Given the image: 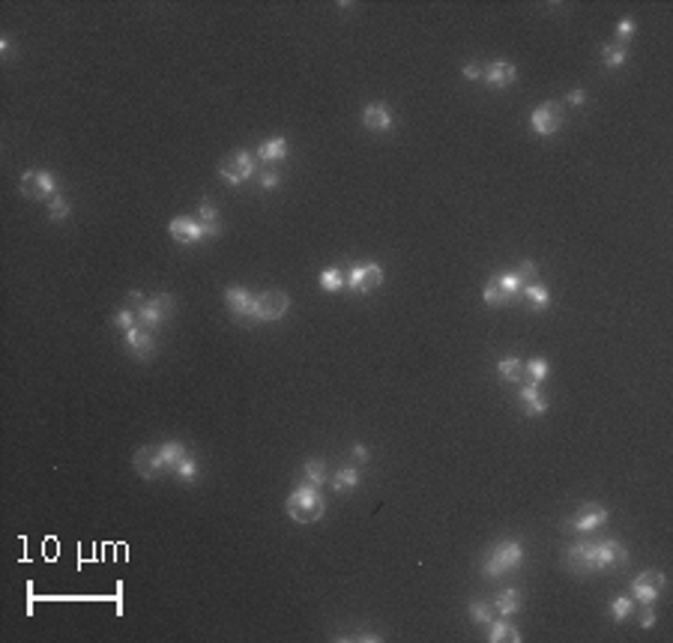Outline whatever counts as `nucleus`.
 <instances>
[{"label": "nucleus", "mask_w": 673, "mask_h": 643, "mask_svg": "<svg viewBox=\"0 0 673 643\" xmlns=\"http://www.w3.org/2000/svg\"><path fill=\"white\" fill-rule=\"evenodd\" d=\"M518 401H521V407H524L527 416H542V413H548V398L538 392L536 383H524L521 392H518Z\"/></svg>", "instance_id": "nucleus-18"}, {"label": "nucleus", "mask_w": 673, "mask_h": 643, "mask_svg": "<svg viewBox=\"0 0 673 643\" xmlns=\"http://www.w3.org/2000/svg\"><path fill=\"white\" fill-rule=\"evenodd\" d=\"M482 69H485L482 63H467V66H464V78H470V81H476V78H482Z\"/></svg>", "instance_id": "nucleus-42"}, {"label": "nucleus", "mask_w": 673, "mask_h": 643, "mask_svg": "<svg viewBox=\"0 0 673 643\" xmlns=\"http://www.w3.org/2000/svg\"><path fill=\"white\" fill-rule=\"evenodd\" d=\"M290 308V297L285 290H266L261 297H254V308H251V324H273V320H281Z\"/></svg>", "instance_id": "nucleus-4"}, {"label": "nucleus", "mask_w": 673, "mask_h": 643, "mask_svg": "<svg viewBox=\"0 0 673 643\" xmlns=\"http://www.w3.org/2000/svg\"><path fill=\"white\" fill-rule=\"evenodd\" d=\"M344 278H347V288L354 293H371L374 288H380L383 270H380V263H366V266H354Z\"/></svg>", "instance_id": "nucleus-11"}, {"label": "nucleus", "mask_w": 673, "mask_h": 643, "mask_svg": "<svg viewBox=\"0 0 673 643\" xmlns=\"http://www.w3.org/2000/svg\"><path fill=\"white\" fill-rule=\"evenodd\" d=\"M548 371H550V368H548L545 359H530V363H527V380L538 386V383L548 377Z\"/></svg>", "instance_id": "nucleus-34"}, {"label": "nucleus", "mask_w": 673, "mask_h": 643, "mask_svg": "<svg viewBox=\"0 0 673 643\" xmlns=\"http://www.w3.org/2000/svg\"><path fill=\"white\" fill-rule=\"evenodd\" d=\"M482 300H485V305H488V308H500V305L515 302V300H511V293H509V290L500 285V278H497V275L488 281V285H485Z\"/></svg>", "instance_id": "nucleus-20"}, {"label": "nucleus", "mask_w": 673, "mask_h": 643, "mask_svg": "<svg viewBox=\"0 0 673 643\" xmlns=\"http://www.w3.org/2000/svg\"><path fill=\"white\" fill-rule=\"evenodd\" d=\"M628 60V51H626V45H616V42H611V45H604L601 48V63L608 66V69H616V66H623Z\"/></svg>", "instance_id": "nucleus-27"}, {"label": "nucleus", "mask_w": 673, "mask_h": 643, "mask_svg": "<svg viewBox=\"0 0 673 643\" xmlns=\"http://www.w3.org/2000/svg\"><path fill=\"white\" fill-rule=\"evenodd\" d=\"M604 520H608V508L599 506V503H584L575 512V518L569 520V527H565V530H572V533H592V530H599Z\"/></svg>", "instance_id": "nucleus-12"}, {"label": "nucleus", "mask_w": 673, "mask_h": 643, "mask_svg": "<svg viewBox=\"0 0 673 643\" xmlns=\"http://www.w3.org/2000/svg\"><path fill=\"white\" fill-rule=\"evenodd\" d=\"M174 473H177L183 482H195L198 479V461L188 458V455H183V458L177 461V467H174Z\"/></svg>", "instance_id": "nucleus-32"}, {"label": "nucleus", "mask_w": 673, "mask_h": 643, "mask_svg": "<svg viewBox=\"0 0 673 643\" xmlns=\"http://www.w3.org/2000/svg\"><path fill=\"white\" fill-rule=\"evenodd\" d=\"M362 123L368 132H389L392 129V108L383 102H368L362 111Z\"/></svg>", "instance_id": "nucleus-17"}, {"label": "nucleus", "mask_w": 673, "mask_h": 643, "mask_svg": "<svg viewBox=\"0 0 673 643\" xmlns=\"http://www.w3.org/2000/svg\"><path fill=\"white\" fill-rule=\"evenodd\" d=\"M631 610H635V601L626 598V596H619V598L611 601V616H613L616 622H626L628 616H631Z\"/></svg>", "instance_id": "nucleus-31"}, {"label": "nucleus", "mask_w": 673, "mask_h": 643, "mask_svg": "<svg viewBox=\"0 0 673 643\" xmlns=\"http://www.w3.org/2000/svg\"><path fill=\"white\" fill-rule=\"evenodd\" d=\"M470 620L476 625H488L494 620V605H488V601H470Z\"/></svg>", "instance_id": "nucleus-30"}, {"label": "nucleus", "mask_w": 673, "mask_h": 643, "mask_svg": "<svg viewBox=\"0 0 673 643\" xmlns=\"http://www.w3.org/2000/svg\"><path fill=\"white\" fill-rule=\"evenodd\" d=\"M174 297H168V293H156V297L150 300H141L138 308H135V317H138V326L144 329H159L162 326V320H165L171 312H174Z\"/></svg>", "instance_id": "nucleus-5"}, {"label": "nucleus", "mask_w": 673, "mask_h": 643, "mask_svg": "<svg viewBox=\"0 0 673 643\" xmlns=\"http://www.w3.org/2000/svg\"><path fill=\"white\" fill-rule=\"evenodd\" d=\"M494 610L500 613V616L518 613V610H521V589L509 586V589H503V593H497V598H494Z\"/></svg>", "instance_id": "nucleus-21"}, {"label": "nucleus", "mask_w": 673, "mask_h": 643, "mask_svg": "<svg viewBox=\"0 0 673 643\" xmlns=\"http://www.w3.org/2000/svg\"><path fill=\"white\" fill-rule=\"evenodd\" d=\"M631 33H635V21H631V18H623V21L616 24V45H628Z\"/></svg>", "instance_id": "nucleus-37"}, {"label": "nucleus", "mask_w": 673, "mask_h": 643, "mask_svg": "<svg viewBox=\"0 0 673 643\" xmlns=\"http://www.w3.org/2000/svg\"><path fill=\"white\" fill-rule=\"evenodd\" d=\"M135 470H138V476L141 479H156L159 473H165V464H162V458H159V446H144V449H138L135 452Z\"/></svg>", "instance_id": "nucleus-15"}, {"label": "nucleus", "mask_w": 673, "mask_h": 643, "mask_svg": "<svg viewBox=\"0 0 673 643\" xmlns=\"http://www.w3.org/2000/svg\"><path fill=\"white\" fill-rule=\"evenodd\" d=\"M530 126H533L536 135H542V138L557 135L560 126H562V105L560 102H542L530 114Z\"/></svg>", "instance_id": "nucleus-9"}, {"label": "nucleus", "mask_w": 673, "mask_h": 643, "mask_svg": "<svg viewBox=\"0 0 673 643\" xmlns=\"http://www.w3.org/2000/svg\"><path fill=\"white\" fill-rule=\"evenodd\" d=\"M587 102V93L584 90H572L569 93V105H584Z\"/></svg>", "instance_id": "nucleus-43"}, {"label": "nucleus", "mask_w": 673, "mask_h": 643, "mask_svg": "<svg viewBox=\"0 0 673 643\" xmlns=\"http://www.w3.org/2000/svg\"><path fill=\"white\" fill-rule=\"evenodd\" d=\"M66 216H69V204H66V198H63V195H54L51 204H48V219H51V222H63Z\"/></svg>", "instance_id": "nucleus-33"}, {"label": "nucleus", "mask_w": 673, "mask_h": 643, "mask_svg": "<svg viewBox=\"0 0 673 643\" xmlns=\"http://www.w3.org/2000/svg\"><path fill=\"white\" fill-rule=\"evenodd\" d=\"M225 305L231 308V314L237 320H246V326H251V308H254V297L246 290V288H239V285H231L225 290Z\"/></svg>", "instance_id": "nucleus-14"}, {"label": "nucleus", "mask_w": 673, "mask_h": 643, "mask_svg": "<svg viewBox=\"0 0 673 643\" xmlns=\"http://www.w3.org/2000/svg\"><path fill=\"white\" fill-rule=\"evenodd\" d=\"M18 192L30 200H51L57 195V177L48 171H27L18 183Z\"/></svg>", "instance_id": "nucleus-6"}, {"label": "nucleus", "mask_w": 673, "mask_h": 643, "mask_svg": "<svg viewBox=\"0 0 673 643\" xmlns=\"http://www.w3.org/2000/svg\"><path fill=\"white\" fill-rule=\"evenodd\" d=\"M278 180H281V177H278L276 171H264V173H261V189H276Z\"/></svg>", "instance_id": "nucleus-40"}, {"label": "nucleus", "mask_w": 673, "mask_h": 643, "mask_svg": "<svg viewBox=\"0 0 673 643\" xmlns=\"http://www.w3.org/2000/svg\"><path fill=\"white\" fill-rule=\"evenodd\" d=\"M356 485H359V470H356V467H341V470L332 476V488L341 491V494H350Z\"/></svg>", "instance_id": "nucleus-26"}, {"label": "nucleus", "mask_w": 673, "mask_h": 643, "mask_svg": "<svg viewBox=\"0 0 673 643\" xmlns=\"http://www.w3.org/2000/svg\"><path fill=\"white\" fill-rule=\"evenodd\" d=\"M254 173V156L246 153V150H237L225 159V162L219 165V177L227 183V186H239V183H246L249 177Z\"/></svg>", "instance_id": "nucleus-7"}, {"label": "nucleus", "mask_w": 673, "mask_h": 643, "mask_svg": "<svg viewBox=\"0 0 673 643\" xmlns=\"http://www.w3.org/2000/svg\"><path fill=\"white\" fill-rule=\"evenodd\" d=\"M254 156H261L264 162H281V159L288 156V138L285 135H278V138H269L258 147V153Z\"/></svg>", "instance_id": "nucleus-23"}, {"label": "nucleus", "mask_w": 673, "mask_h": 643, "mask_svg": "<svg viewBox=\"0 0 673 643\" xmlns=\"http://www.w3.org/2000/svg\"><path fill=\"white\" fill-rule=\"evenodd\" d=\"M488 625H491V635H488L491 643H503V640H509V643H521V632H518V628L511 625V622H506V616H503V620H497V622L491 620Z\"/></svg>", "instance_id": "nucleus-24"}, {"label": "nucleus", "mask_w": 673, "mask_h": 643, "mask_svg": "<svg viewBox=\"0 0 673 643\" xmlns=\"http://www.w3.org/2000/svg\"><path fill=\"white\" fill-rule=\"evenodd\" d=\"M114 326H117V329L126 336V332H129L132 326H138V317H135V312H132V308H120V312L114 314Z\"/></svg>", "instance_id": "nucleus-35"}, {"label": "nucleus", "mask_w": 673, "mask_h": 643, "mask_svg": "<svg viewBox=\"0 0 673 643\" xmlns=\"http://www.w3.org/2000/svg\"><path fill=\"white\" fill-rule=\"evenodd\" d=\"M655 620H658V616H655L652 605H643V613H640V625H643V628H652V625H655Z\"/></svg>", "instance_id": "nucleus-41"}, {"label": "nucleus", "mask_w": 673, "mask_h": 643, "mask_svg": "<svg viewBox=\"0 0 673 643\" xmlns=\"http://www.w3.org/2000/svg\"><path fill=\"white\" fill-rule=\"evenodd\" d=\"M628 566V551L616 539L604 542H581L569 545L565 551V569L575 574H592V571H616Z\"/></svg>", "instance_id": "nucleus-1"}, {"label": "nucleus", "mask_w": 673, "mask_h": 643, "mask_svg": "<svg viewBox=\"0 0 673 643\" xmlns=\"http://www.w3.org/2000/svg\"><path fill=\"white\" fill-rule=\"evenodd\" d=\"M320 288H323V290H329V293H339L341 288H347V278H344L341 270L329 266V270H323V273H320Z\"/></svg>", "instance_id": "nucleus-29"}, {"label": "nucleus", "mask_w": 673, "mask_h": 643, "mask_svg": "<svg viewBox=\"0 0 673 643\" xmlns=\"http://www.w3.org/2000/svg\"><path fill=\"white\" fill-rule=\"evenodd\" d=\"M168 231H171V237L177 239V243L192 246V243H200L204 237H215L222 227H210V224H200V222L188 219V216H180V219H171Z\"/></svg>", "instance_id": "nucleus-8"}, {"label": "nucleus", "mask_w": 673, "mask_h": 643, "mask_svg": "<svg viewBox=\"0 0 673 643\" xmlns=\"http://www.w3.org/2000/svg\"><path fill=\"white\" fill-rule=\"evenodd\" d=\"M497 278H500V285H503V288L511 293V300H518V297H521V290H524V281H521L515 273H500Z\"/></svg>", "instance_id": "nucleus-36"}, {"label": "nucleus", "mask_w": 673, "mask_h": 643, "mask_svg": "<svg viewBox=\"0 0 673 643\" xmlns=\"http://www.w3.org/2000/svg\"><path fill=\"white\" fill-rule=\"evenodd\" d=\"M521 297L527 300V305L533 308V312H545V308L550 305V293H548V288H545V285H536V281H530V285H524Z\"/></svg>", "instance_id": "nucleus-22"}, {"label": "nucleus", "mask_w": 673, "mask_h": 643, "mask_svg": "<svg viewBox=\"0 0 673 643\" xmlns=\"http://www.w3.org/2000/svg\"><path fill=\"white\" fill-rule=\"evenodd\" d=\"M285 508H288L290 520H296V524H315V520H320L323 512H327V500L320 497V488L302 482V485L288 497Z\"/></svg>", "instance_id": "nucleus-2"}, {"label": "nucleus", "mask_w": 673, "mask_h": 643, "mask_svg": "<svg viewBox=\"0 0 673 643\" xmlns=\"http://www.w3.org/2000/svg\"><path fill=\"white\" fill-rule=\"evenodd\" d=\"M497 374H500V380H506V383H524L527 380V363L518 356L500 359V363H497Z\"/></svg>", "instance_id": "nucleus-19"}, {"label": "nucleus", "mask_w": 673, "mask_h": 643, "mask_svg": "<svg viewBox=\"0 0 673 643\" xmlns=\"http://www.w3.org/2000/svg\"><path fill=\"white\" fill-rule=\"evenodd\" d=\"M200 224H210V227H219V216H215V210H213V204L204 198L200 200Z\"/></svg>", "instance_id": "nucleus-38"}, {"label": "nucleus", "mask_w": 673, "mask_h": 643, "mask_svg": "<svg viewBox=\"0 0 673 643\" xmlns=\"http://www.w3.org/2000/svg\"><path fill=\"white\" fill-rule=\"evenodd\" d=\"M664 586H667V578H664L662 571H655V569L640 571L638 578L631 581V598L640 601V605H652V601L662 596Z\"/></svg>", "instance_id": "nucleus-10"}, {"label": "nucleus", "mask_w": 673, "mask_h": 643, "mask_svg": "<svg viewBox=\"0 0 673 643\" xmlns=\"http://www.w3.org/2000/svg\"><path fill=\"white\" fill-rule=\"evenodd\" d=\"M521 562H524V547H521V542L503 539L500 545H494L491 551L485 554V559H482V574H485V578H491V581H497V578H503L506 571L518 569Z\"/></svg>", "instance_id": "nucleus-3"}, {"label": "nucleus", "mask_w": 673, "mask_h": 643, "mask_svg": "<svg viewBox=\"0 0 673 643\" xmlns=\"http://www.w3.org/2000/svg\"><path fill=\"white\" fill-rule=\"evenodd\" d=\"M126 347H129V353L135 359H150L156 353V338H153V332L150 329H144V326H132L126 332Z\"/></svg>", "instance_id": "nucleus-16"}, {"label": "nucleus", "mask_w": 673, "mask_h": 643, "mask_svg": "<svg viewBox=\"0 0 673 643\" xmlns=\"http://www.w3.org/2000/svg\"><path fill=\"white\" fill-rule=\"evenodd\" d=\"M354 458L366 461V458H368V449H366V446H354Z\"/></svg>", "instance_id": "nucleus-44"}, {"label": "nucleus", "mask_w": 673, "mask_h": 643, "mask_svg": "<svg viewBox=\"0 0 673 643\" xmlns=\"http://www.w3.org/2000/svg\"><path fill=\"white\" fill-rule=\"evenodd\" d=\"M183 455H186V446L180 443V440H168V443L159 446V458H162V464H165V470H174Z\"/></svg>", "instance_id": "nucleus-25"}, {"label": "nucleus", "mask_w": 673, "mask_h": 643, "mask_svg": "<svg viewBox=\"0 0 673 643\" xmlns=\"http://www.w3.org/2000/svg\"><path fill=\"white\" fill-rule=\"evenodd\" d=\"M302 479L308 482V485L320 488L323 482H327V464H323L320 458H317V461H305V467H302Z\"/></svg>", "instance_id": "nucleus-28"}, {"label": "nucleus", "mask_w": 673, "mask_h": 643, "mask_svg": "<svg viewBox=\"0 0 673 643\" xmlns=\"http://www.w3.org/2000/svg\"><path fill=\"white\" fill-rule=\"evenodd\" d=\"M482 78H485V84H488V87L503 90V87L515 84L518 69H515V63H509V60H491V63H485Z\"/></svg>", "instance_id": "nucleus-13"}, {"label": "nucleus", "mask_w": 673, "mask_h": 643, "mask_svg": "<svg viewBox=\"0 0 673 643\" xmlns=\"http://www.w3.org/2000/svg\"><path fill=\"white\" fill-rule=\"evenodd\" d=\"M515 275L524 281V285H530V281L536 278V263H530V261H524L521 266H518V270H515Z\"/></svg>", "instance_id": "nucleus-39"}]
</instances>
